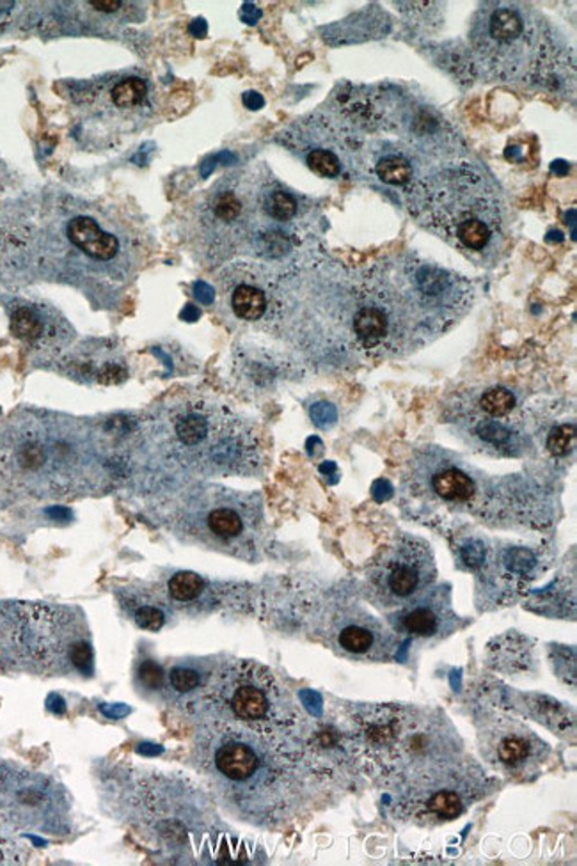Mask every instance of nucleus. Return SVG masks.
I'll return each mask as SVG.
<instances>
[{
  "label": "nucleus",
  "mask_w": 577,
  "mask_h": 866,
  "mask_svg": "<svg viewBox=\"0 0 577 866\" xmlns=\"http://www.w3.org/2000/svg\"><path fill=\"white\" fill-rule=\"evenodd\" d=\"M484 549L481 545H471V548H464L462 551V560L467 563L469 568H476V566H480L484 563Z\"/></svg>",
  "instance_id": "obj_33"
},
{
  "label": "nucleus",
  "mask_w": 577,
  "mask_h": 866,
  "mask_svg": "<svg viewBox=\"0 0 577 866\" xmlns=\"http://www.w3.org/2000/svg\"><path fill=\"white\" fill-rule=\"evenodd\" d=\"M425 490L428 495L442 503L467 504L475 499L478 489L475 479L471 478L461 465L439 460V462H427Z\"/></svg>",
  "instance_id": "obj_16"
},
{
  "label": "nucleus",
  "mask_w": 577,
  "mask_h": 866,
  "mask_svg": "<svg viewBox=\"0 0 577 866\" xmlns=\"http://www.w3.org/2000/svg\"><path fill=\"white\" fill-rule=\"evenodd\" d=\"M167 590L176 602L196 601L204 591V579L195 572H178L171 577Z\"/></svg>",
  "instance_id": "obj_23"
},
{
  "label": "nucleus",
  "mask_w": 577,
  "mask_h": 866,
  "mask_svg": "<svg viewBox=\"0 0 577 866\" xmlns=\"http://www.w3.org/2000/svg\"><path fill=\"white\" fill-rule=\"evenodd\" d=\"M95 451L70 423L25 419L0 436V484L29 498H64L95 487Z\"/></svg>",
  "instance_id": "obj_3"
},
{
  "label": "nucleus",
  "mask_w": 577,
  "mask_h": 866,
  "mask_svg": "<svg viewBox=\"0 0 577 866\" xmlns=\"http://www.w3.org/2000/svg\"><path fill=\"white\" fill-rule=\"evenodd\" d=\"M91 5L100 11H116L122 8V2L120 0H97V2H91Z\"/></svg>",
  "instance_id": "obj_34"
},
{
  "label": "nucleus",
  "mask_w": 577,
  "mask_h": 866,
  "mask_svg": "<svg viewBox=\"0 0 577 866\" xmlns=\"http://www.w3.org/2000/svg\"><path fill=\"white\" fill-rule=\"evenodd\" d=\"M170 682L178 692H192L201 686V675L196 669L175 668L171 672Z\"/></svg>",
  "instance_id": "obj_28"
},
{
  "label": "nucleus",
  "mask_w": 577,
  "mask_h": 866,
  "mask_svg": "<svg viewBox=\"0 0 577 866\" xmlns=\"http://www.w3.org/2000/svg\"><path fill=\"white\" fill-rule=\"evenodd\" d=\"M27 862L29 854L24 849L16 848V843L0 838V865H22Z\"/></svg>",
  "instance_id": "obj_31"
},
{
  "label": "nucleus",
  "mask_w": 577,
  "mask_h": 866,
  "mask_svg": "<svg viewBox=\"0 0 577 866\" xmlns=\"http://www.w3.org/2000/svg\"><path fill=\"white\" fill-rule=\"evenodd\" d=\"M260 196L256 198L251 192H242V184L224 179L210 194L206 221L215 235H242L243 228H248L254 217Z\"/></svg>",
  "instance_id": "obj_14"
},
{
  "label": "nucleus",
  "mask_w": 577,
  "mask_h": 866,
  "mask_svg": "<svg viewBox=\"0 0 577 866\" xmlns=\"http://www.w3.org/2000/svg\"><path fill=\"white\" fill-rule=\"evenodd\" d=\"M338 644L347 654L355 657H388L391 652V639L384 636V630L374 619H355L338 630Z\"/></svg>",
  "instance_id": "obj_17"
},
{
  "label": "nucleus",
  "mask_w": 577,
  "mask_h": 866,
  "mask_svg": "<svg viewBox=\"0 0 577 866\" xmlns=\"http://www.w3.org/2000/svg\"><path fill=\"white\" fill-rule=\"evenodd\" d=\"M306 164L313 173L324 176V178H335L341 173V160L336 153L325 148L310 150L306 155Z\"/></svg>",
  "instance_id": "obj_25"
},
{
  "label": "nucleus",
  "mask_w": 577,
  "mask_h": 866,
  "mask_svg": "<svg viewBox=\"0 0 577 866\" xmlns=\"http://www.w3.org/2000/svg\"><path fill=\"white\" fill-rule=\"evenodd\" d=\"M375 173L382 179L384 184L389 185H411L413 184V165L405 156L388 155L379 160L375 165Z\"/></svg>",
  "instance_id": "obj_22"
},
{
  "label": "nucleus",
  "mask_w": 577,
  "mask_h": 866,
  "mask_svg": "<svg viewBox=\"0 0 577 866\" xmlns=\"http://www.w3.org/2000/svg\"><path fill=\"white\" fill-rule=\"evenodd\" d=\"M165 445L171 456L192 467L246 473L258 464L253 431L231 412L201 398L171 407Z\"/></svg>",
  "instance_id": "obj_7"
},
{
  "label": "nucleus",
  "mask_w": 577,
  "mask_h": 866,
  "mask_svg": "<svg viewBox=\"0 0 577 866\" xmlns=\"http://www.w3.org/2000/svg\"><path fill=\"white\" fill-rule=\"evenodd\" d=\"M409 212L459 251L481 254L503 235L494 185L471 165H447L407 187Z\"/></svg>",
  "instance_id": "obj_4"
},
{
  "label": "nucleus",
  "mask_w": 577,
  "mask_h": 866,
  "mask_svg": "<svg viewBox=\"0 0 577 866\" xmlns=\"http://www.w3.org/2000/svg\"><path fill=\"white\" fill-rule=\"evenodd\" d=\"M486 778L467 762L453 758L402 775L398 803L417 823H444L461 817L484 795Z\"/></svg>",
  "instance_id": "obj_10"
},
{
  "label": "nucleus",
  "mask_w": 577,
  "mask_h": 866,
  "mask_svg": "<svg viewBox=\"0 0 577 866\" xmlns=\"http://www.w3.org/2000/svg\"><path fill=\"white\" fill-rule=\"evenodd\" d=\"M204 711L212 719L240 723L290 736L296 708L267 669L253 663H231L204 688Z\"/></svg>",
  "instance_id": "obj_8"
},
{
  "label": "nucleus",
  "mask_w": 577,
  "mask_h": 866,
  "mask_svg": "<svg viewBox=\"0 0 577 866\" xmlns=\"http://www.w3.org/2000/svg\"><path fill=\"white\" fill-rule=\"evenodd\" d=\"M139 680L145 683L148 689H162L165 682L164 669L153 661H145L139 666Z\"/></svg>",
  "instance_id": "obj_30"
},
{
  "label": "nucleus",
  "mask_w": 577,
  "mask_h": 866,
  "mask_svg": "<svg viewBox=\"0 0 577 866\" xmlns=\"http://www.w3.org/2000/svg\"><path fill=\"white\" fill-rule=\"evenodd\" d=\"M180 532L212 549L248 556L256 548L262 512L249 495L204 490L176 517Z\"/></svg>",
  "instance_id": "obj_9"
},
{
  "label": "nucleus",
  "mask_w": 577,
  "mask_h": 866,
  "mask_svg": "<svg viewBox=\"0 0 577 866\" xmlns=\"http://www.w3.org/2000/svg\"><path fill=\"white\" fill-rule=\"evenodd\" d=\"M68 803L52 779L0 762V828L59 834Z\"/></svg>",
  "instance_id": "obj_11"
},
{
  "label": "nucleus",
  "mask_w": 577,
  "mask_h": 866,
  "mask_svg": "<svg viewBox=\"0 0 577 866\" xmlns=\"http://www.w3.org/2000/svg\"><path fill=\"white\" fill-rule=\"evenodd\" d=\"M480 409L487 416L501 419V417L510 416L514 411L515 397L505 388L489 389L481 394Z\"/></svg>",
  "instance_id": "obj_24"
},
{
  "label": "nucleus",
  "mask_w": 577,
  "mask_h": 866,
  "mask_svg": "<svg viewBox=\"0 0 577 866\" xmlns=\"http://www.w3.org/2000/svg\"><path fill=\"white\" fill-rule=\"evenodd\" d=\"M43 311L35 305H20L11 315V330L25 343L38 344L49 338V324Z\"/></svg>",
  "instance_id": "obj_20"
},
{
  "label": "nucleus",
  "mask_w": 577,
  "mask_h": 866,
  "mask_svg": "<svg viewBox=\"0 0 577 866\" xmlns=\"http://www.w3.org/2000/svg\"><path fill=\"white\" fill-rule=\"evenodd\" d=\"M136 622L141 629L156 632V630H161L164 627L165 615L155 605H142V607L137 610Z\"/></svg>",
  "instance_id": "obj_29"
},
{
  "label": "nucleus",
  "mask_w": 577,
  "mask_h": 866,
  "mask_svg": "<svg viewBox=\"0 0 577 866\" xmlns=\"http://www.w3.org/2000/svg\"><path fill=\"white\" fill-rule=\"evenodd\" d=\"M311 417H313V422H315L316 425L327 426L330 425V423H335L336 411L329 403H318V405H315L313 411H311Z\"/></svg>",
  "instance_id": "obj_32"
},
{
  "label": "nucleus",
  "mask_w": 577,
  "mask_h": 866,
  "mask_svg": "<svg viewBox=\"0 0 577 866\" xmlns=\"http://www.w3.org/2000/svg\"><path fill=\"white\" fill-rule=\"evenodd\" d=\"M576 444V428L574 425H560L551 431L548 448L554 456H565L573 451Z\"/></svg>",
  "instance_id": "obj_26"
},
{
  "label": "nucleus",
  "mask_w": 577,
  "mask_h": 866,
  "mask_svg": "<svg viewBox=\"0 0 577 866\" xmlns=\"http://www.w3.org/2000/svg\"><path fill=\"white\" fill-rule=\"evenodd\" d=\"M229 305L237 318L243 322H258L267 315L271 308V297L265 288L253 283H240L235 286L229 296Z\"/></svg>",
  "instance_id": "obj_19"
},
{
  "label": "nucleus",
  "mask_w": 577,
  "mask_h": 866,
  "mask_svg": "<svg viewBox=\"0 0 577 866\" xmlns=\"http://www.w3.org/2000/svg\"><path fill=\"white\" fill-rule=\"evenodd\" d=\"M473 297L467 279L411 252L372 266L360 290V302L379 311L386 324L380 357L405 355L439 338L466 315Z\"/></svg>",
  "instance_id": "obj_1"
},
{
  "label": "nucleus",
  "mask_w": 577,
  "mask_h": 866,
  "mask_svg": "<svg viewBox=\"0 0 577 866\" xmlns=\"http://www.w3.org/2000/svg\"><path fill=\"white\" fill-rule=\"evenodd\" d=\"M243 102H246L249 109H260V106L263 105V98L256 95V92H248V95L243 97Z\"/></svg>",
  "instance_id": "obj_35"
},
{
  "label": "nucleus",
  "mask_w": 577,
  "mask_h": 866,
  "mask_svg": "<svg viewBox=\"0 0 577 866\" xmlns=\"http://www.w3.org/2000/svg\"><path fill=\"white\" fill-rule=\"evenodd\" d=\"M92 647L83 616L59 605L0 604V672L91 675Z\"/></svg>",
  "instance_id": "obj_6"
},
{
  "label": "nucleus",
  "mask_w": 577,
  "mask_h": 866,
  "mask_svg": "<svg viewBox=\"0 0 577 866\" xmlns=\"http://www.w3.org/2000/svg\"><path fill=\"white\" fill-rule=\"evenodd\" d=\"M427 591L391 616V624L398 632L413 638H436L441 632H450L456 616L451 610L448 593Z\"/></svg>",
  "instance_id": "obj_13"
},
{
  "label": "nucleus",
  "mask_w": 577,
  "mask_h": 866,
  "mask_svg": "<svg viewBox=\"0 0 577 866\" xmlns=\"http://www.w3.org/2000/svg\"><path fill=\"white\" fill-rule=\"evenodd\" d=\"M68 237L73 246H77L80 251L100 262L112 260L120 251V240L111 233L100 228V224L95 218L86 217V215L70 221Z\"/></svg>",
  "instance_id": "obj_18"
},
{
  "label": "nucleus",
  "mask_w": 577,
  "mask_h": 866,
  "mask_svg": "<svg viewBox=\"0 0 577 866\" xmlns=\"http://www.w3.org/2000/svg\"><path fill=\"white\" fill-rule=\"evenodd\" d=\"M498 422H500V419H498ZM498 422H496V419H489V422L478 425V430H476L481 441L487 442V444L496 445V448H498V445H505L506 442L512 439V431Z\"/></svg>",
  "instance_id": "obj_27"
},
{
  "label": "nucleus",
  "mask_w": 577,
  "mask_h": 866,
  "mask_svg": "<svg viewBox=\"0 0 577 866\" xmlns=\"http://www.w3.org/2000/svg\"><path fill=\"white\" fill-rule=\"evenodd\" d=\"M288 737L212 719L198 741L199 764L229 803L254 818L287 814L301 789L299 745Z\"/></svg>",
  "instance_id": "obj_2"
},
{
  "label": "nucleus",
  "mask_w": 577,
  "mask_h": 866,
  "mask_svg": "<svg viewBox=\"0 0 577 866\" xmlns=\"http://www.w3.org/2000/svg\"><path fill=\"white\" fill-rule=\"evenodd\" d=\"M260 206L274 223H290L299 213L296 196L281 187H272L260 192Z\"/></svg>",
  "instance_id": "obj_21"
},
{
  "label": "nucleus",
  "mask_w": 577,
  "mask_h": 866,
  "mask_svg": "<svg viewBox=\"0 0 577 866\" xmlns=\"http://www.w3.org/2000/svg\"><path fill=\"white\" fill-rule=\"evenodd\" d=\"M475 64L506 83L553 88L562 73L563 53L542 16L517 2H487L469 30Z\"/></svg>",
  "instance_id": "obj_5"
},
{
  "label": "nucleus",
  "mask_w": 577,
  "mask_h": 866,
  "mask_svg": "<svg viewBox=\"0 0 577 866\" xmlns=\"http://www.w3.org/2000/svg\"><path fill=\"white\" fill-rule=\"evenodd\" d=\"M436 576V563L427 543L400 535L369 566V597L384 607H403L423 595Z\"/></svg>",
  "instance_id": "obj_12"
},
{
  "label": "nucleus",
  "mask_w": 577,
  "mask_h": 866,
  "mask_svg": "<svg viewBox=\"0 0 577 866\" xmlns=\"http://www.w3.org/2000/svg\"><path fill=\"white\" fill-rule=\"evenodd\" d=\"M487 750L490 758L509 770H526L540 761V751L545 744L528 728L517 723H498V728L489 731Z\"/></svg>",
  "instance_id": "obj_15"
}]
</instances>
